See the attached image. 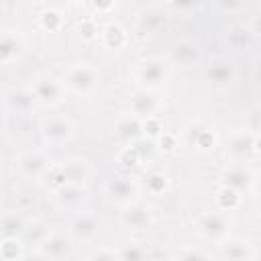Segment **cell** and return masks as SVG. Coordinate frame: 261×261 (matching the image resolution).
Listing matches in <instances>:
<instances>
[{
  "label": "cell",
  "mask_w": 261,
  "mask_h": 261,
  "mask_svg": "<svg viewBox=\"0 0 261 261\" xmlns=\"http://www.w3.org/2000/svg\"><path fill=\"white\" fill-rule=\"evenodd\" d=\"M228 226H230L228 216L222 212H206L198 216V230L206 239H212V241L224 239L228 234Z\"/></svg>",
  "instance_id": "1"
},
{
  "label": "cell",
  "mask_w": 261,
  "mask_h": 261,
  "mask_svg": "<svg viewBox=\"0 0 261 261\" xmlns=\"http://www.w3.org/2000/svg\"><path fill=\"white\" fill-rule=\"evenodd\" d=\"M255 151H259V153H261V133H259V135H255Z\"/></svg>",
  "instance_id": "43"
},
{
  "label": "cell",
  "mask_w": 261,
  "mask_h": 261,
  "mask_svg": "<svg viewBox=\"0 0 261 261\" xmlns=\"http://www.w3.org/2000/svg\"><path fill=\"white\" fill-rule=\"evenodd\" d=\"M108 194L118 202H130L137 196V184L128 177H116L108 184Z\"/></svg>",
  "instance_id": "11"
},
{
  "label": "cell",
  "mask_w": 261,
  "mask_h": 261,
  "mask_svg": "<svg viewBox=\"0 0 261 261\" xmlns=\"http://www.w3.org/2000/svg\"><path fill=\"white\" fill-rule=\"evenodd\" d=\"M22 245H18L16 237H4L2 245H0V257L4 261H16V259H22V251H20Z\"/></svg>",
  "instance_id": "26"
},
{
  "label": "cell",
  "mask_w": 261,
  "mask_h": 261,
  "mask_svg": "<svg viewBox=\"0 0 261 261\" xmlns=\"http://www.w3.org/2000/svg\"><path fill=\"white\" fill-rule=\"evenodd\" d=\"M255 75H257V80L261 82V59L257 61V67H255Z\"/></svg>",
  "instance_id": "45"
},
{
  "label": "cell",
  "mask_w": 261,
  "mask_h": 261,
  "mask_svg": "<svg viewBox=\"0 0 261 261\" xmlns=\"http://www.w3.org/2000/svg\"><path fill=\"white\" fill-rule=\"evenodd\" d=\"M137 75H139V80L143 82V86L155 88V86H159V84L165 80L167 71H165V65H163L159 59H147V61H143V63L139 65Z\"/></svg>",
  "instance_id": "5"
},
{
  "label": "cell",
  "mask_w": 261,
  "mask_h": 261,
  "mask_svg": "<svg viewBox=\"0 0 261 261\" xmlns=\"http://www.w3.org/2000/svg\"><path fill=\"white\" fill-rule=\"evenodd\" d=\"M33 92H35V98H39L47 106L59 104L63 98V86L53 77H39L33 86Z\"/></svg>",
  "instance_id": "3"
},
{
  "label": "cell",
  "mask_w": 261,
  "mask_h": 261,
  "mask_svg": "<svg viewBox=\"0 0 261 261\" xmlns=\"http://www.w3.org/2000/svg\"><path fill=\"white\" fill-rule=\"evenodd\" d=\"M151 222V210L143 204H128L122 212V224L130 230H147Z\"/></svg>",
  "instance_id": "4"
},
{
  "label": "cell",
  "mask_w": 261,
  "mask_h": 261,
  "mask_svg": "<svg viewBox=\"0 0 261 261\" xmlns=\"http://www.w3.org/2000/svg\"><path fill=\"white\" fill-rule=\"evenodd\" d=\"M98 84V73L90 65H75L65 73V86L75 92H90Z\"/></svg>",
  "instance_id": "2"
},
{
  "label": "cell",
  "mask_w": 261,
  "mask_h": 261,
  "mask_svg": "<svg viewBox=\"0 0 261 261\" xmlns=\"http://www.w3.org/2000/svg\"><path fill=\"white\" fill-rule=\"evenodd\" d=\"M143 128H145L149 135H161V124H159L155 118H151V116L147 118V122L143 124Z\"/></svg>",
  "instance_id": "37"
},
{
  "label": "cell",
  "mask_w": 261,
  "mask_h": 261,
  "mask_svg": "<svg viewBox=\"0 0 261 261\" xmlns=\"http://www.w3.org/2000/svg\"><path fill=\"white\" fill-rule=\"evenodd\" d=\"M118 255L112 253V251H100V253H92L90 259H116Z\"/></svg>",
  "instance_id": "40"
},
{
  "label": "cell",
  "mask_w": 261,
  "mask_h": 261,
  "mask_svg": "<svg viewBox=\"0 0 261 261\" xmlns=\"http://www.w3.org/2000/svg\"><path fill=\"white\" fill-rule=\"evenodd\" d=\"M139 27H141L143 33H157L159 29L165 27V14L159 8H149L141 14Z\"/></svg>",
  "instance_id": "18"
},
{
  "label": "cell",
  "mask_w": 261,
  "mask_h": 261,
  "mask_svg": "<svg viewBox=\"0 0 261 261\" xmlns=\"http://www.w3.org/2000/svg\"><path fill=\"white\" fill-rule=\"evenodd\" d=\"M120 161L128 167V165H137V161H139V153H137V147H130V149H126L122 155H120Z\"/></svg>",
  "instance_id": "35"
},
{
  "label": "cell",
  "mask_w": 261,
  "mask_h": 261,
  "mask_svg": "<svg viewBox=\"0 0 261 261\" xmlns=\"http://www.w3.org/2000/svg\"><path fill=\"white\" fill-rule=\"evenodd\" d=\"M92 4H94V8H98V10H108V8L114 4V0H92Z\"/></svg>",
  "instance_id": "41"
},
{
  "label": "cell",
  "mask_w": 261,
  "mask_h": 261,
  "mask_svg": "<svg viewBox=\"0 0 261 261\" xmlns=\"http://www.w3.org/2000/svg\"><path fill=\"white\" fill-rule=\"evenodd\" d=\"M171 59L179 65H194L196 61H200V47L194 41L181 39L173 45L171 49Z\"/></svg>",
  "instance_id": "9"
},
{
  "label": "cell",
  "mask_w": 261,
  "mask_h": 261,
  "mask_svg": "<svg viewBox=\"0 0 261 261\" xmlns=\"http://www.w3.org/2000/svg\"><path fill=\"white\" fill-rule=\"evenodd\" d=\"M73 135V124L67 118L51 116L43 122V137L49 141H65Z\"/></svg>",
  "instance_id": "7"
},
{
  "label": "cell",
  "mask_w": 261,
  "mask_h": 261,
  "mask_svg": "<svg viewBox=\"0 0 261 261\" xmlns=\"http://www.w3.org/2000/svg\"><path fill=\"white\" fill-rule=\"evenodd\" d=\"M253 184H255V190L261 194V175H257V177L253 179Z\"/></svg>",
  "instance_id": "44"
},
{
  "label": "cell",
  "mask_w": 261,
  "mask_h": 261,
  "mask_svg": "<svg viewBox=\"0 0 261 261\" xmlns=\"http://www.w3.org/2000/svg\"><path fill=\"white\" fill-rule=\"evenodd\" d=\"M98 232V220L90 214H82L71 224V234L75 239H92Z\"/></svg>",
  "instance_id": "17"
},
{
  "label": "cell",
  "mask_w": 261,
  "mask_h": 261,
  "mask_svg": "<svg viewBox=\"0 0 261 261\" xmlns=\"http://www.w3.org/2000/svg\"><path fill=\"white\" fill-rule=\"evenodd\" d=\"M53 2H69V0H53Z\"/></svg>",
  "instance_id": "46"
},
{
  "label": "cell",
  "mask_w": 261,
  "mask_h": 261,
  "mask_svg": "<svg viewBox=\"0 0 261 261\" xmlns=\"http://www.w3.org/2000/svg\"><path fill=\"white\" fill-rule=\"evenodd\" d=\"M41 257H49V259H61L69 253L71 249V241L65 234H49L41 245Z\"/></svg>",
  "instance_id": "8"
},
{
  "label": "cell",
  "mask_w": 261,
  "mask_h": 261,
  "mask_svg": "<svg viewBox=\"0 0 261 261\" xmlns=\"http://www.w3.org/2000/svg\"><path fill=\"white\" fill-rule=\"evenodd\" d=\"M249 41H251V31H249V29H245V27H234V29H230V33H228V43H230L232 47L241 49V47L249 45Z\"/></svg>",
  "instance_id": "28"
},
{
  "label": "cell",
  "mask_w": 261,
  "mask_h": 261,
  "mask_svg": "<svg viewBox=\"0 0 261 261\" xmlns=\"http://www.w3.org/2000/svg\"><path fill=\"white\" fill-rule=\"evenodd\" d=\"M116 255H118V259H122V261H141V259L147 257V251L141 249L139 245H124Z\"/></svg>",
  "instance_id": "29"
},
{
  "label": "cell",
  "mask_w": 261,
  "mask_h": 261,
  "mask_svg": "<svg viewBox=\"0 0 261 261\" xmlns=\"http://www.w3.org/2000/svg\"><path fill=\"white\" fill-rule=\"evenodd\" d=\"M143 122L137 118V114L133 116H122L118 122H116V135L122 139V141H135L141 137L143 133Z\"/></svg>",
  "instance_id": "12"
},
{
  "label": "cell",
  "mask_w": 261,
  "mask_h": 261,
  "mask_svg": "<svg viewBox=\"0 0 261 261\" xmlns=\"http://www.w3.org/2000/svg\"><path fill=\"white\" fill-rule=\"evenodd\" d=\"M18 169L29 177H39L49 169V159L39 151H29L18 159Z\"/></svg>",
  "instance_id": "6"
},
{
  "label": "cell",
  "mask_w": 261,
  "mask_h": 261,
  "mask_svg": "<svg viewBox=\"0 0 261 261\" xmlns=\"http://www.w3.org/2000/svg\"><path fill=\"white\" fill-rule=\"evenodd\" d=\"M232 75H234V71H232L230 63L224 61V59H214L206 67V77L214 84H226V82L232 80Z\"/></svg>",
  "instance_id": "15"
},
{
  "label": "cell",
  "mask_w": 261,
  "mask_h": 261,
  "mask_svg": "<svg viewBox=\"0 0 261 261\" xmlns=\"http://www.w3.org/2000/svg\"><path fill=\"white\" fill-rule=\"evenodd\" d=\"M222 257L232 259V261H243V259H253L255 253L251 251V247L247 243H230L222 249Z\"/></svg>",
  "instance_id": "24"
},
{
  "label": "cell",
  "mask_w": 261,
  "mask_h": 261,
  "mask_svg": "<svg viewBox=\"0 0 261 261\" xmlns=\"http://www.w3.org/2000/svg\"><path fill=\"white\" fill-rule=\"evenodd\" d=\"M253 31L261 35V12H259V14L255 16V20H253Z\"/></svg>",
  "instance_id": "42"
},
{
  "label": "cell",
  "mask_w": 261,
  "mask_h": 261,
  "mask_svg": "<svg viewBox=\"0 0 261 261\" xmlns=\"http://www.w3.org/2000/svg\"><path fill=\"white\" fill-rule=\"evenodd\" d=\"M61 169H63L67 184H84L90 175V167L86 161H67V163H63Z\"/></svg>",
  "instance_id": "19"
},
{
  "label": "cell",
  "mask_w": 261,
  "mask_h": 261,
  "mask_svg": "<svg viewBox=\"0 0 261 261\" xmlns=\"http://www.w3.org/2000/svg\"><path fill=\"white\" fill-rule=\"evenodd\" d=\"M228 149L232 155H249L251 151H255V135L245 130V133H234L228 141Z\"/></svg>",
  "instance_id": "16"
},
{
  "label": "cell",
  "mask_w": 261,
  "mask_h": 261,
  "mask_svg": "<svg viewBox=\"0 0 261 261\" xmlns=\"http://www.w3.org/2000/svg\"><path fill=\"white\" fill-rule=\"evenodd\" d=\"M130 106H133V112H135L137 116H147V118H149V116H153L155 110H157V100H155L153 94H149L147 90H143V92H137V94L133 96Z\"/></svg>",
  "instance_id": "13"
},
{
  "label": "cell",
  "mask_w": 261,
  "mask_h": 261,
  "mask_svg": "<svg viewBox=\"0 0 261 261\" xmlns=\"http://www.w3.org/2000/svg\"><path fill=\"white\" fill-rule=\"evenodd\" d=\"M35 92H29V90H22V88H14V90H8L6 96H4V102H6V108L14 110V112H29L33 108V98Z\"/></svg>",
  "instance_id": "10"
},
{
  "label": "cell",
  "mask_w": 261,
  "mask_h": 261,
  "mask_svg": "<svg viewBox=\"0 0 261 261\" xmlns=\"http://www.w3.org/2000/svg\"><path fill=\"white\" fill-rule=\"evenodd\" d=\"M47 237H49L47 226L41 224V222L27 224V228H24V232H22V241H24V243H37V245H41Z\"/></svg>",
  "instance_id": "27"
},
{
  "label": "cell",
  "mask_w": 261,
  "mask_h": 261,
  "mask_svg": "<svg viewBox=\"0 0 261 261\" xmlns=\"http://www.w3.org/2000/svg\"><path fill=\"white\" fill-rule=\"evenodd\" d=\"M57 200L65 206H71V204H77L84 200V190H82V184H65L61 188H57Z\"/></svg>",
  "instance_id": "21"
},
{
  "label": "cell",
  "mask_w": 261,
  "mask_h": 261,
  "mask_svg": "<svg viewBox=\"0 0 261 261\" xmlns=\"http://www.w3.org/2000/svg\"><path fill=\"white\" fill-rule=\"evenodd\" d=\"M41 24H43V29H47V31H57V29L61 27V14L55 12V10H45V12L41 14Z\"/></svg>",
  "instance_id": "30"
},
{
  "label": "cell",
  "mask_w": 261,
  "mask_h": 261,
  "mask_svg": "<svg viewBox=\"0 0 261 261\" xmlns=\"http://www.w3.org/2000/svg\"><path fill=\"white\" fill-rule=\"evenodd\" d=\"M222 177H224V184L234 188L237 192H245L253 186V175L243 167H230V169L224 171Z\"/></svg>",
  "instance_id": "14"
},
{
  "label": "cell",
  "mask_w": 261,
  "mask_h": 261,
  "mask_svg": "<svg viewBox=\"0 0 261 261\" xmlns=\"http://www.w3.org/2000/svg\"><path fill=\"white\" fill-rule=\"evenodd\" d=\"M196 143L204 149H210L214 147V137L208 133V130H198V137H196Z\"/></svg>",
  "instance_id": "34"
},
{
  "label": "cell",
  "mask_w": 261,
  "mask_h": 261,
  "mask_svg": "<svg viewBox=\"0 0 261 261\" xmlns=\"http://www.w3.org/2000/svg\"><path fill=\"white\" fill-rule=\"evenodd\" d=\"M216 202H218V206L222 208V210H234L239 204H241V192H237L234 188H230V186H224V188H220L218 190V194H216Z\"/></svg>",
  "instance_id": "23"
},
{
  "label": "cell",
  "mask_w": 261,
  "mask_h": 261,
  "mask_svg": "<svg viewBox=\"0 0 261 261\" xmlns=\"http://www.w3.org/2000/svg\"><path fill=\"white\" fill-rule=\"evenodd\" d=\"M165 186H167V181H165V177H163V175L153 173V175L149 177V188H151L153 192H163V190H165Z\"/></svg>",
  "instance_id": "36"
},
{
  "label": "cell",
  "mask_w": 261,
  "mask_h": 261,
  "mask_svg": "<svg viewBox=\"0 0 261 261\" xmlns=\"http://www.w3.org/2000/svg\"><path fill=\"white\" fill-rule=\"evenodd\" d=\"M245 2L247 0H216V4L226 10V12H237V10H243L245 8Z\"/></svg>",
  "instance_id": "32"
},
{
  "label": "cell",
  "mask_w": 261,
  "mask_h": 261,
  "mask_svg": "<svg viewBox=\"0 0 261 261\" xmlns=\"http://www.w3.org/2000/svg\"><path fill=\"white\" fill-rule=\"evenodd\" d=\"M171 6L179 8V10H190V8L198 6V0H171Z\"/></svg>",
  "instance_id": "38"
},
{
  "label": "cell",
  "mask_w": 261,
  "mask_h": 261,
  "mask_svg": "<svg viewBox=\"0 0 261 261\" xmlns=\"http://www.w3.org/2000/svg\"><path fill=\"white\" fill-rule=\"evenodd\" d=\"M159 145H161V149H165V151H171L173 147H175V139L171 137V135H161L159 137Z\"/></svg>",
  "instance_id": "39"
},
{
  "label": "cell",
  "mask_w": 261,
  "mask_h": 261,
  "mask_svg": "<svg viewBox=\"0 0 261 261\" xmlns=\"http://www.w3.org/2000/svg\"><path fill=\"white\" fill-rule=\"evenodd\" d=\"M24 228H27V222L22 220L20 214H14V212L4 214V218H2V234L4 237H22Z\"/></svg>",
  "instance_id": "20"
},
{
  "label": "cell",
  "mask_w": 261,
  "mask_h": 261,
  "mask_svg": "<svg viewBox=\"0 0 261 261\" xmlns=\"http://www.w3.org/2000/svg\"><path fill=\"white\" fill-rule=\"evenodd\" d=\"M126 41V35L122 31V27L118 24H108L104 29V45L110 47V49H120Z\"/></svg>",
  "instance_id": "25"
},
{
  "label": "cell",
  "mask_w": 261,
  "mask_h": 261,
  "mask_svg": "<svg viewBox=\"0 0 261 261\" xmlns=\"http://www.w3.org/2000/svg\"><path fill=\"white\" fill-rule=\"evenodd\" d=\"M20 51V41L16 35L12 33H4L2 35V41H0V59L4 63H8L12 57H16Z\"/></svg>",
  "instance_id": "22"
},
{
  "label": "cell",
  "mask_w": 261,
  "mask_h": 261,
  "mask_svg": "<svg viewBox=\"0 0 261 261\" xmlns=\"http://www.w3.org/2000/svg\"><path fill=\"white\" fill-rule=\"evenodd\" d=\"M80 33H82L84 39L90 41V39H94L98 35V27H96L94 20H84V22H80Z\"/></svg>",
  "instance_id": "31"
},
{
  "label": "cell",
  "mask_w": 261,
  "mask_h": 261,
  "mask_svg": "<svg viewBox=\"0 0 261 261\" xmlns=\"http://www.w3.org/2000/svg\"><path fill=\"white\" fill-rule=\"evenodd\" d=\"M249 128L255 133H261V106H257L249 112Z\"/></svg>",
  "instance_id": "33"
}]
</instances>
